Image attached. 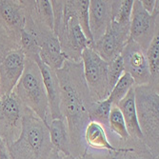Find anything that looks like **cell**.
I'll use <instances>...</instances> for the list:
<instances>
[{"instance_id": "6da1fadb", "label": "cell", "mask_w": 159, "mask_h": 159, "mask_svg": "<svg viewBox=\"0 0 159 159\" xmlns=\"http://www.w3.org/2000/svg\"><path fill=\"white\" fill-rule=\"evenodd\" d=\"M60 88V111L65 120L70 139V153L80 157L87 153L84 149L83 134L91 121L89 111L93 101L87 87L82 62L66 60L61 69L56 70Z\"/></svg>"}, {"instance_id": "7a4b0ae2", "label": "cell", "mask_w": 159, "mask_h": 159, "mask_svg": "<svg viewBox=\"0 0 159 159\" xmlns=\"http://www.w3.org/2000/svg\"><path fill=\"white\" fill-rule=\"evenodd\" d=\"M7 148L10 159H48L52 150L49 127L25 107L21 134Z\"/></svg>"}, {"instance_id": "3957f363", "label": "cell", "mask_w": 159, "mask_h": 159, "mask_svg": "<svg viewBox=\"0 0 159 159\" xmlns=\"http://www.w3.org/2000/svg\"><path fill=\"white\" fill-rule=\"evenodd\" d=\"M137 120L144 144L158 157L159 93L158 85L150 83L134 87Z\"/></svg>"}, {"instance_id": "277c9868", "label": "cell", "mask_w": 159, "mask_h": 159, "mask_svg": "<svg viewBox=\"0 0 159 159\" xmlns=\"http://www.w3.org/2000/svg\"><path fill=\"white\" fill-rule=\"evenodd\" d=\"M12 93L24 107L31 110L49 127L51 114L48 97L40 70L33 59L26 57L22 76Z\"/></svg>"}, {"instance_id": "5b68a950", "label": "cell", "mask_w": 159, "mask_h": 159, "mask_svg": "<svg viewBox=\"0 0 159 159\" xmlns=\"http://www.w3.org/2000/svg\"><path fill=\"white\" fill-rule=\"evenodd\" d=\"M55 35L60 42L62 52L67 60L81 62L83 50L93 48V44L87 39L79 25L74 0L64 1L62 23Z\"/></svg>"}, {"instance_id": "8992f818", "label": "cell", "mask_w": 159, "mask_h": 159, "mask_svg": "<svg viewBox=\"0 0 159 159\" xmlns=\"http://www.w3.org/2000/svg\"><path fill=\"white\" fill-rule=\"evenodd\" d=\"M83 75L93 102L102 101L110 94L108 62L92 49L86 48L81 54Z\"/></svg>"}, {"instance_id": "52a82bcc", "label": "cell", "mask_w": 159, "mask_h": 159, "mask_svg": "<svg viewBox=\"0 0 159 159\" xmlns=\"http://www.w3.org/2000/svg\"><path fill=\"white\" fill-rule=\"evenodd\" d=\"M159 4L152 14L143 9L140 0H134L131 22H129V38L146 52L155 34H158Z\"/></svg>"}, {"instance_id": "ba28073f", "label": "cell", "mask_w": 159, "mask_h": 159, "mask_svg": "<svg viewBox=\"0 0 159 159\" xmlns=\"http://www.w3.org/2000/svg\"><path fill=\"white\" fill-rule=\"evenodd\" d=\"M24 110L13 93L0 97V137L6 146L17 140L21 134Z\"/></svg>"}, {"instance_id": "9c48e42d", "label": "cell", "mask_w": 159, "mask_h": 159, "mask_svg": "<svg viewBox=\"0 0 159 159\" xmlns=\"http://www.w3.org/2000/svg\"><path fill=\"white\" fill-rule=\"evenodd\" d=\"M129 38V25L111 21L103 36L93 43V50L106 62L121 54Z\"/></svg>"}, {"instance_id": "30bf717a", "label": "cell", "mask_w": 159, "mask_h": 159, "mask_svg": "<svg viewBox=\"0 0 159 159\" xmlns=\"http://www.w3.org/2000/svg\"><path fill=\"white\" fill-rule=\"evenodd\" d=\"M121 56L124 70L133 77L134 86L152 83L146 52L138 44L129 40L121 52Z\"/></svg>"}, {"instance_id": "8fae6325", "label": "cell", "mask_w": 159, "mask_h": 159, "mask_svg": "<svg viewBox=\"0 0 159 159\" xmlns=\"http://www.w3.org/2000/svg\"><path fill=\"white\" fill-rule=\"evenodd\" d=\"M34 24L37 28L40 60L54 70L61 69L67 59L62 52L58 38L54 34L53 31L45 25L35 22Z\"/></svg>"}, {"instance_id": "7c38bea8", "label": "cell", "mask_w": 159, "mask_h": 159, "mask_svg": "<svg viewBox=\"0 0 159 159\" xmlns=\"http://www.w3.org/2000/svg\"><path fill=\"white\" fill-rule=\"evenodd\" d=\"M26 56L23 51L10 52L0 62V97L11 94L24 71Z\"/></svg>"}, {"instance_id": "4fadbf2b", "label": "cell", "mask_w": 159, "mask_h": 159, "mask_svg": "<svg viewBox=\"0 0 159 159\" xmlns=\"http://www.w3.org/2000/svg\"><path fill=\"white\" fill-rule=\"evenodd\" d=\"M26 21L22 0H0V25L20 47V36Z\"/></svg>"}, {"instance_id": "5bb4252c", "label": "cell", "mask_w": 159, "mask_h": 159, "mask_svg": "<svg viewBox=\"0 0 159 159\" xmlns=\"http://www.w3.org/2000/svg\"><path fill=\"white\" fill-rule=\"evenodd\" d=\"M34 61L37 64L40 73L42 75L43 83L46 90L51 120L52 119H63L61 111H60V88L59 81L56 75V70L49 68L47 65L43 63L39 56L35 57Z\"/></svg>"}, {"instance_id": "9a60e30c", "label": "cell", "mask_w": 159, "mask_h": 159, "mask_svg": "<svg viewBox=\"0 0 159 159\" xmlns=\"http://www.w3.org/2000/svg\"><path fill=\"white\" fill-rule=\"evenodd\" d=\"M111 21V1L90 0L89 27L93 39L97 41L103 36Z\"/></svg>"}, {"instance_id": "2e32d148", "label": "cell", "mask_w": 159, "mask_h": 159, "mask_svg": "<svg viewBox=\"0 0 159 159\" xmlns=\"http://www.w3.org/2000/svg\"><path fill=\"white\" fill-rule=\"evenodd\" d=\"M134 87L128 92L126 96L116 105L120 110L126 124L127 131L129 135L132 139L138 140L144 143L143 134L140 129L137 114H136V108H135V101H134Z\"/></svg>"}, {"instance_id": "e0dca14e", "label": "cell", "mask_w": 159, "mask_h": 159, "mask_svg": "<svg viewBox=\"0 0 159 159\" xmlns=\"http://www.w3.org/2000/svg\"><path fill=\"white\" fill-rule=\"evenodd\" d=\"M83 139L85 144L88 147L95 150H103L108 151L109 152H122L126 147H114L110 143L107 134L103 126L94 121H90L86 126Z\"/></svg>"}, {"instance_id": "ac0fdd59", "label": "cell", "mask_w": 159, "mask_h": 159, "mask_svg": "<svg viewBox=\"0 0 159 159\" xmlns=\"http://www.w3.org/2000/svg\"><path fill=\"white\" fill-rule=\"evenodd\" d=\"M49 134L53 149L61 152L64 156L71 155L70 134L64 119H52L49 124Z\"/></svg>"}, {"instance_id": "d6986e66", "label": "cell", "mask_w": 159, "mask_h": 159, "mask_svg": "<svg viewBox=\"0 0 159 159\" xmlns=\"http://www.w3.org/2000/svg\"><path fill=\"white\" fill-rule=\"evenodd\" d=\"M146 58L152 77V83L158 85L159 80V34H155L148 49L146 50Z\"/></svg>"}, {"instance_id": "ffe728a7", "label": "cell", "mask_w": 159, "mask_h": 159, "mask_svg": "<svg viewBox=\"0 0 159 159\" xmlns=\"http://www.w3.org/2000/svg\"><path fill=\"white\" fill-rule=\"evenodd\" d=\"M134 86V81L133 77L128 73L124 71V74L121 75V77L118 79V81L113 86V88L111 89V91L107 98L111 101V105L116 106L126 96L128 92L131 90Z\"/></svg>"}, {"instance_id": "44dd1931", "label": "cell", "mask_w": 159, "mask_h": 159, "mask_svg": "<svg viewBox=\"0 0 159 159\" xmlns=\"http://www.w3.org/2000/svg\"><path fill=\"white\" fill-rule=\"evenodd\" d=\"M111 106V101L108 98L102 101L93 102L89 111L90 120L99 123L104 129L109 128V116Z\"/></svg>"}, {"instance_id": "7402d4cb", "label": "cell", "mask_w": 159, "mask_h": 159, "mask_svg": "<svg viewBox=\"0 0 159 159\" xmlns=\"http://www.w3.org/2000/svg\"><path fill=\"white\" fill-rule=\"evenodd\" d=\"M155 155L148 149L145 144H142L139 150L134 147H126L122 152H110L108 159H157Z\"/></svg>"}, {"instance_id": "603a6c76", "label": "cell", "mask_w": 159, "mask_h": 159, "mask_svg": "<svg viewBox=\"0 0 159 159\" xmlns=\"http://www.w3.org/2000/svg\"><path fill=\"white\" fill-rule=\"evenodd\" d=\"M109 128L115 134H117L122 140L129 141L131 139L127 131L123 115L117 106H111L109 116Z\"/></svg>"}, {"instance_id": "cb8c5ba5", "label": "cell", "mask_w": 159, "mask_h": 159, "mask_svg": "<svg viewBox=\"0 0 159 159\" xmlns=\"http://www.w3.org/2000/svg\"><path fill=\"white\" fill-rule=\"evenodd\" d=\"M75 9L79 25L87 39L93 44V39L89 27V4L90 0H74Z\"/></svg>"}, {"instance_id": "d4e9b609", "label": "cell", "mask_w": 159, "mask_h": 159, "mask_svg": "<svg viewBox=\"0 0 159 159\" xmlns=\"http://www.w3.org/2000/svg\"><path fill=\"white\" fill-rule=\"evenodd\" d=\"M124 64L121 54L115 57L111 61L108 62V81H109V89L110 93L113 86L118 81L121 75L124 74Z\"/></svg>"}, {"instance_id": "484cf974", "label": "cell", "mask_w": 159, "mask_h": 159, "mask_svg": "<svg viewBox=\"0 0 159 159\" xmlns=\"http://www.w3.org/2000/svg\"><path fill=\"white\" fill-rule=\"evenodd\" d=\"M19 48L20 47L8 34L3 27L0 25V62L3 60V58L10 52Z\"/></svg>"}, {"instance_id": "4316f807", "label": "cell", "mask_w": 159, "mask_h": 159, "mask_svg": "<svg viewBox=\"0 0 159 159\" xmlns=\"http://www.w3.org/2000/svg\"><path fill=\"white\" fill-rule=\"evenodd\" d=\"M140 2H141L143 9L150 14H152L153 12L154 9L159 4L158 0H142V1H140Z\"/></svg>"}, {"instance_id": "83f0119b", "label": "cell", "mask_w": 159, "mask_h": 159, "mask_svg": "<svg viewBox=\"0 0 159 159\" xmlns=\"http://www.w3.org/2000/svg\"><path fill=\"white\" fill-rule=\"evenodd\" d=\"M64 157L65 156L61 152H59L58 151H56L55 149L52 148V150L48 159H64Z\"/></svg>"}, {"instance_id": "f1b7e54d", "label": "cell", "mask_w": 159, "mask_h": 159, "mask_svg": "<svg viewBox=\"0 0 159 159\" xmlns=\"http://www.w3.org/2000/svg\"><path fill=\"white\" fill-rule=\"evenodd\" d=\"M64 159H93V158L92 156L88 155V152H87L85 155L80 156V157H76V156H74V155H69V156H65Z\"/></svg>"}, {"instance_id": "f546056e", "label": "cell", "mask_w": 159, "mask_h": 159, "mask_svg": "<svg viewBox=\"0 0 159 159\" xmlns=\"http://www.w3.org/2000/svg\"><path fill=\"white\" fill-rule=\"evenodd\" d=\"M0 140H1V137H0Z\"/></svg>"}]
</instances>
